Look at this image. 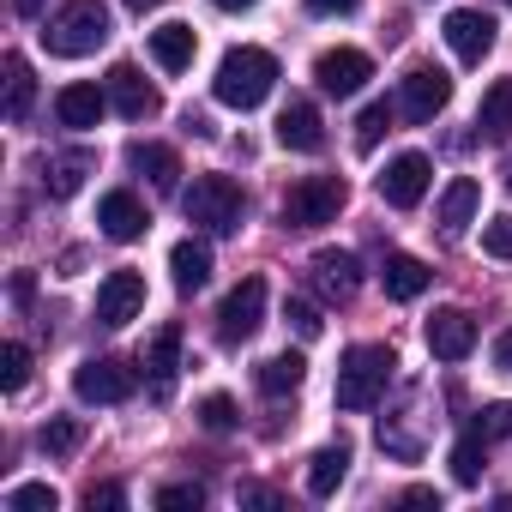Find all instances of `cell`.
Returning <instances> with one entry per match:
<instances>
[{"instance_id":"obj_22","label":"cell","mask_w":512,"mask_h":512,"mask_svg":"<svg viewBox=\"0 0 512 512\" xmlns=\"http://www.w3.org/2000/svg\"><path fill=\"white\" fill-rule=\"evenodd\" d=\"M193 55H199L193 25H157V31H151V61H157L163 73H187Z\"/></svg>"},{"instance_id":"obj_34","label":"cell","mask_w":512,"mask_h":512,"mask_svg":"<svg viewBox=\"0 0 512 512\" xmlns=\"http://www.w3.org/2000/svg\"><path fill=\"white\" fill-rule=\"evenodd\" d=\"M25 380H31V350L25 344H7V350H0V386L25 392Z\"/></svg>"},{"instance_id":"obj_23","label":"cell","mask_w":512,"mask_h":512,"mask_svg":"<svg viewBox=\"0 0 512 512\" xmlns=\"http://www.w3.org/2000/svg\"><path fill=\"white\" fill-rule=\"evenodd\" d=\"M344 476H350V446L338 440V446H320L314 458H308V494L314 500H332L338 488H344Z\"/></svg>"},{"instance_id":"obj_39","label":"cell","mask_w":512,"mask_h":512,"mask_svg":"<svg viewBox=\"0 0 512 512\" xmlns=\"http://www.w3.org/2000/svg\"><path fill=\"white\" fill-rule=\"evenodd\" d=\"M476 434H482V440H506V434H512V398H506V404H488V410L476 416Z\"/></svg>"},{"instance_id":"obj_33","label":"cell","mask_w":512,"mask_h":512,"mask_svg":"<svg viewBox=\"0 0 512 512\" xmlns=\"http://www.w3.org/2000/svg\"><path fill=\"white\" fill-rule=\"evenodd\" d=\"M55 506H61V494L49 482H19L7 494V512H55Z\"/></svg>"},{"instance_id":"obj_32","label":"cell","mask_w":512,"mask_h":512,"mask_svg":"<svg viewBox=\"0 0 512 512\" xmlns=\"http://www.w3.org/2000/svg\"><path fill=\"white\" fill-rule=\"evenodd\" d=\"M235 422H241V410H235V398H229V392L199 398V428H205V434H229Z\"/></svg>"},{"instance_id":"obj_26","label":"cell","mask_w":512,"mask_h":512,"mask_svg":"<svg viewBox=\"0 0 512 512\" xmlns=\"http://www.w3.org/2000/svg\"><path fill=\"white\" fill-rule=\"evenodd\" d=\"M145 368H151V386H157V398H163V392L175 386V368H181V326H163V332L151 338Z\"/></svg>"},{"instance_id":"obj_29","label":"cell","mask_w":512,"mask_h":512,"mask_svg":"<svg viewBox=\"0 0 512 512\" xmlns=\"http://www.w3.org/2000/svg\"><path fill=\"white\" fill-rule=\"evenodd\" d=\"M31 97H37L31 61H25V55H7V121H25V115H31Z\"/></svg>"},{"instance_id":"obj_3","label":"cell","mask_w":512,"mask_h":512,"mask_svg":"<svg viewBox=\"0 0 512 512\" xmlns=\"http://www.w3.org/2000/svg\"><path fill=\"white\" fill-rule=\"evenodd\" d=\"M109 43V7L103 0H67V7L43 25V49L61 61H85Z\"/></svg>"},{"instance_id":"obj_9","label":"cell","mask_w":512,"mask_h":512,"mask_svg":"<svg viewBox=\"0 0 512 512\" xmlns=\"http://www.w3.org/2000/svg\"><path fill=\"white\" fill-rule=\"evenodd\" d=\"M428 181H434V163H428L422 151H398V157L386 163V175H380V199H386L392 211H416V205L428 199Z\"/></svg>"},{"instance_id":"obj_45","label":"cell","mask_w":512,"mask_h":512,"mask_svg":"<svg viewBox=\"0 0 512 512\" xmlns=\"http://www.w3.org/2000/svg\"><path fill=\"white\" fill-rule=\"evenodd\" d=\"M127 7H133V13H151V7H163V0H127Z\"/></svg>"},{"instance_id":"obj_31","label":"cell","mask_w":512,"mask_h":512,"mask_svg":"<svg viewBox=\"0 0 512 512\" xmlns=\"http://www.w3.org/2000/svg\"><path fill=\"white\" fill-rule=\"evenodd\" d=\"M482 452H488V440H482V434L470 428V434H464V440L452 446V482H464V488H470V482L482 476Z\"/></svg>"},{"instance_id":"obj_18","label":"cell","mask_w":512,"mask_h":512,"mask_svg":"<svg viewBox=\"0 0 512 512\" xmlns=\"http://www.w3.org/2000/svg\"><path fill=\"white\" fill-rule=\"evenodd\" d=\"M103 109H109V91H97V85H61V97H55V121L73 133H91L103 121Z\"/></svg>"},{"instance_id":"obj_21","label":"cell","mask_w":512,"mask_h":512,"mask_svg":"<svg viewBox=\"0 0 512 512\" xmlns=\"http://www.w3.org/2000/svg\"><path fill=\"white\" fill-rule=\"evenodd\" d=\"M476 211H482V187L470 181V175H458V181H446V193H440V229L446 235H464L470 223H476Z\"/></svg>"},{"instance_id":"obj_16","label":"cell","mask_w":512,"mask_h":512,"mask_svg":"<svg viewBox=\"0 0 512 512\" xmlns=\"http://www.w3.org/2000/svg\"><path fill=\"white\" fill-rule=\"evenodd\" d=\"M97 223H103V235H109V241H139V235L151 229V217H145L139 193H127V187H115V193H103V199H97Z\"/></svg>"},{"instance_id":"obj_5","label":"cell","mask_w":512,"mask_h":512,"mask_svg":"<svg viewBox=\"0 0 512 512\" xmlns=\"http://www.w3.org/2000/svg\"><path fill=\"white\" fill-rule=\"evenodd\" d=\"M350 187L338 175H302L290 193H284V223L290 229H320V223H338Z\"/></svg>"},{"instance_id":"obj_37","label":"cell","mask_w":512,"mask_h":512,"mask_svg":"<svg viewBox=\"0 0 512 512\" xmlns=\"http://www.w3.org/2000/svg\"><path fill=\"white\" fill-rule=\"evenodd\" d=\"M482 253L512 260V217H488V223H482Z\"/></svg>"},{"instance_id":"obj_11","label":"cell","mask_w":512,"mask_h":512,"mask_svg":"<svg viewBox=\"0 0 512 512\" xmlns=\"http://www.w3.org/2000/svg\"><path fill=\"white\" fill-rule=\"evenodd\" d=\"M308 272H314V290L326 302H350L362 290V260H356L350 247H320L314 260H308Z\"/></svg>"},{"instance_id":"obj_35","label":"cell","mask_w":512,"mask_h":512,"mask_svg":"<svg viewBox=\"0 0 512 512\" xmlns=\"http://www.w3.org/2000/svg\"><path fill=\"white\" fill-rule=\"evenodd\" d=\"M386 133H392V109H386V103H368V109H362V121H356V145H362V151H374Z\"/></svg>"},{"instance_id":"obj_13","label":"cell","mask_w":512,"mask_h":512,"mask_svg":"<svg viewBox=\"0 0 512 512\" xmlns=\"http://www.w3.org/2000/svg\"><path fill=\"white\" fill-rule=\"evenodd\" d=\"M422 338H428V350H434L440 362H464V356L476 350V320H470L464 308H434L428 326H422Z\"/></svg>"},{"instance_id":"obj_24","label":"cell","mask_w":512,"mask_h":512,"mask_svg":"<svg viewBox=\"0 0 512 512\" xmlns=\"http://www.w3.org/2000/svg\"><path fill=\"white\" fill-rule=\"evenodd\" d=\"M428 266L416 260V253H386V272H380V284H386V296L392 302H416L422 290H428Z\"/></svg>"},{"instance_id":"obj_40","label":"cell","mask_w":512,"mask_h":512,"mask_svg":"<svg viewBox=\"0 0 512 512\" xmlns=\"http://www.w3.org/2000/svg\"><path fill=\"white\" fill-rule=\"evenodd\" d=\"M85 506H91V512H115V506H127V488H121V482H91V488H85Z\"/></svg>"},{"instance_id":"obj_19","label":"cell","mask_w":512,"mask_h":512,"mask_svg":"<svg viewBox=\"0 0 512 512\" xmlns=\"http://www.w3.org/2000/svg\"><path fill=\"white\" fill-rule=\"evenodd\" d=\"M169 278H175V290H181V296L205 290V284H211V247H205V241H193V235H187V241H175V247H169Z\"/></svg>"},{"instance_id":"obj_46","label":"cell","mask_w":512,"mask_h":512,"mask_svg":"<svg viewBox=\"0 0 512 512\" xmlns=\"http://www.w3.org/2000/svg\"><path fill=\"white\" fill-rule=\"evenodd\" d=\"M506 187H512V157H506Z\"/></svg>"},{"instance_id":"obj_30","label":"cell","mask_w":512,"mask_h":512,"mask_svg":"<svg viewBox=\"0 0 512 512\" xmlns=\"http://www.w3.org/2000/svg\"><path fill=\"white\" fill-rule=\"evenodd\" d=\"M37 446L55 452V458H73V452L85 446V422H79V416H49L43 434H37Z\"/></svg>"},{"instance_id":"obj_27","label":"cell","mask_w":512,"mask_h":512,"mask_svg":"<svg viewBox=\"0 0 512 512\" xmlns=\"http://www.w3.org/2000/svg\"><path fill=\"white\" fill-rule=\"evenodd\" d=\"M476 127H482L488 139H512V79H494V85L482 91V115H476Z\"/></svg>"},{"instance_id":"obj_47","label":"cell","mask_w":512,"mask_h":512,"mask_svg":"<svg viewBox=\"0 0 512 512\" xmlns=\"http://www.w3.org/2000/svg\"><path fill=\"white\" fill-rule=\"evenodd\" d=\"M506 7H512V0H506Z\"/></svg>"},{"instance_id":"obj_14","label":"cell","mask_w":512,"mask_h":512,"mask_svg":"<svg viewBox=\"0 0 512 512\" xmlns=\"http://www.w3.org/2000/svg\"><path fill=\"white\" fill-rule=\"evenodd\" d=\"M440 31H446V49H452L458 61H470V67L494 49V19H488L482 7H458V13H446Z\"/></svg>"},{"instance_id":"obj_7","label":"cell","mask_w":512,"mask_h":512,"mask_svg":"<svg viewBox=\"0 0 512 512\" xmlns=\"http://www.w3.org/2000/svg\"><path fill=\"white\" fill-rule=\"evenodd\" d=\"M133 386H139V374H133L121 356H91V362H79V374H73L79 404H127Z\"/></svg>"},{"instance_id":"obj_10","label":"cell","mask_w":512,"mask_h":512,"mask_svg":"<svg viewBox=\"0 0 512 512\" xmlns=\"http://www.w3.org/2000/svg\"><path fill=\"white\" fill-rule=\"evenodd\" d=\"M139 308H145V278H139L133 266H121V272H109V278L97 284V320H103L109 332H121L127 320H139Z\"/></svg>"},{"instance_id":"obj_42","label":"cell","mask_w":512,"mask_h":512,"mask_svg":"<svg viewBox=\"0 0 512 512\" xmlns=\"http://www.w3.org/2000/svg\"><path fill=\"white\" fill-rule=\"evenodd\" d=\"M494 368H500V374H512V326L494 338Z\"/></svg>"},{"instance_id":"obj_8","label":"cell","mask_w":512,"mask_h":512,"mask_svg":"<svg viewBox=\"0 0 512 512\" xmlns=\"http://www.w3.org/2000/svg\"><path fill=\"white\" fill-rule=\"evenodd\" d=\"M446 103H452V79H446L440 67H410V73L398 79V115H404V121L422 127V121H434Z\"/></svg>"},{"instance_id":"obj_36","label":"cell","mask_w":512,"mask_h":512,"mask_svg":"<svg viewBox=\"0 0 512 512\" xmlns=\"http://www.w3.org/2000/svg\"><path fill=\"white\" fill-rule=\"evenodd\" d=\"M157 506L163 512H199L205 506V488L199 482H169V488H157Z\"/></svg>"},{"instance_id":"obj_17","label":"cell","mask_w":512,"mask_h":512,"mask_svg":"<svg viewBox=\"0 0 512 512\" xmlns=\"http://www.w3.org/2000/svg\"><path fill=\"white\" fill-rule=\"evenodd\" d=\"M278 145H284V151H320V145H326V121H320V109H314L308 97H290V103H284V115H278Z\"/></svg>"},{"instance_id":"obj_6","label":"cell","mask_w":512,"mask_h":512,"mask_svg":"<svg viewBox=\"0 0 512 512\" xmlns=\"http://www.w3.org/2000/svg\"><path fill=\"white\" fill-rule=\"evenodd\" d=\"M260 326H266V278H241L223 296V308H217V338L223 344H247Z\"/></svg>"},{"instance_id":"obj_41","label":"cell","mask_w":512,"mask_h":512,"mask_svg":"<svg viewBox=\"0 0 512 512\" xmlns=\"http://www.w3.org/2000/svg\"><path fill=\"white\" fill-rule=\"evenodd\" d=\"M362 7V0H308V13H320V19H350Z\"/></svg>"},{"instance_id":"obj_43","label":"cell","mask_w":512,"mask_h":512,"mask_svg":"<svg viewBox=\"0 0 512 512\" xmlns=\"http://www.w3.org/2000/svg\"><path fill=\"white\" fill-rule=\"evenodd\" d=\"M404 506H434L440 512V494L434 488H404Z\"/></svg>"},{"instance_id":"obj_20","label":"cell","mask_w":512,"mask_h":512,"mask_svg":"<svg viewBox=\"0 0 512 512\" xmlns=\"http://www.w3.org/2000/svg\"><path fill=\"white\" fill-rule=\"evenodd\" d=\"M127 163L157 187V193H175V181H181V157L169 151V145H151V139H133L127 145Z\"/></svg>"},{"instance_id":"obj_25","label":"cell","mask_w":512,"mask_h":512,"mask_svg":"<svg viewBox=\"0 0 512 512\" xmlns=\"http://www.w3.org/2000/svg\"><path fill=\"white\" fill-rule=\"evenodd\" d=\"M253 380H260V392H266V398H290V392L308 380V362H302L296 350H284V356H266L260 368H253Z\"/></svg>"},{"instance_id":"obj_12","label":"cell","mask_w":512,"mask_h":512,"mask_svg":"<svg viewBox=\"0 0 512 512\" xmlns=\"http://www.w3.org/2000/svg\"><path fill=\"white\" fill-rule=\"evenodd\" d=\"M368 79H374V61H368L362 49H326V55L314 61V85H320L326 97H356Z\"/></svg>"},{"instance_id":"obj_2","label":"cell","mask_w":512,"mask_h":512,"mask_svg":"<svg viewBox=\"0 0 512 512\" xmlns=\"http://www.w3.org/2000/svg\"><path fill=\"white\" fill-rule=\"evenodd\" d=\"M398 374V356L386 344H350L338 356V410H374Z\"/></svg>"},{"instance_id":"obj_4","label":"cell","mask_w":512,"mask_h":512,"mask_svg":"<svg viewBox=\"0 0 512 512\" xmlns=\"http://www.w3.org/2000/svg\"><path fill=\"white\" fill-rule=\"evenodd\" d=\"M181 211H187V223H199V229H211V235H235V229H241V211H247V193H241V181H229V175H199V181L181 193Z\"/></svg>"},{"instance_id":"obj_44","label":"cell","mask_w":512,"mask_h":512,"mask_svg":"<svg viewBox=\"0 0 512 512\" xmlns=\"http://www.w3.org/2000/svg\"><path fill=\"white\" fill-rule=\"evenodd\" d=\"M211 7H217V13H253L260 0H211Z\"/></svg>"},{"instance_id":"obj_28","label":"cell","mask_w":512,"mask_h":512,"mask_svg":"<svg viewBox=\"0 0 512 512\" xmlns=\"http://www.w3.org/2000/svg\"><path fill=\"white\" fill-rule=\"evenodd\" d=\"M85 175H91V151H67V157H55V163H49L43 187H49L55 199H73V193L85 187Z\"/></svg>"},{"instance_id":"obj_1","label":"cell","mask_w":512,"mask_h":512,"mask_svg":"<svg viewBox=\"0 0 512 512\" xmlns=\"http://www.w3.org/2000/svg\"><path fill=\"white\" fill-rule=\"evenodd\" d=\"M272 85H278V61L266 55V49H253V43H241V49H229L223 61H217V79H211V97L223 103V109H260L266 97H272Z\"/></svg>"},{"instance_id":"obj_38","label":"cell","mask_w":512,"mask_h":512,"mask_svg":"<svg viewBox=\"0 0 512 512\" xmlns=\"http://www.w3.org/2000/svg\"><path fill=\"white\" fill-rule=\"evenodd\" d=\"M284 320H290V326H296L302 338H320V332H326V320H320V308H314V302H302V296H290V308H284Z\"/></svg>"},{"instance_id":"obj_15","label":"cell","mask_w":512,"mask_h":512,"mask_svg":"<svg viewBox=\"0 0 512 512\" xmlns=\"http://www.w3.org/2000/svg\"><path fill=\"white\" fill-rule=\"evenodd\" d=\"M109 109H121L127 121H151L157 109H163V97H157V85H145V73L133 67V61H121L115 73H109Z\"/></svg>"}]
</instances>
